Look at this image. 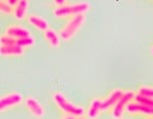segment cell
<instances>
[{
    "mask_svg": "<svg viewBox=\"0 0 153 119\" xmlns=\"http://www.w3.org/2000/svg\"><path fill=\"white\" fill-rule=\"evenodd\" d=\"M14 8L8 3V0H1L0 1V11L5 16H13Z\"/></svg>",
    "mask_w": 153,
    "mask_h": 119,
    "instance_id": "cell-16",
    "label": "cell"
},
{
    "mask_svg": "<svg viewBox=\"0 0 153 119\" xmlns=\"http://www.w3.org/2000/svg\"><path fill=\"white\" fill-rule=\"evenodd\" d=\"M16 43H18V40L5 34H2L0 37V46H12L16 45Z\"/></svg>",
    "mask_w": 153,
    "mask_h": 119,
    "instance_id": "cell-18",
    "label": "cell"
},
{
    "mask_svg": "<svg viewBox=\"0 0 153 119\" xmlns=\"http://www.w3.org/2000/svg\"><path fill=\"white\" fill-rule=\"evenodd\" d=\"M135 101L153 109V98H150V97H146V96H142V95H140V94L136 93Z\"/></svg>",
    "mask_w": 153,
    "mask_h": 119,
    "instance_id": "cell-17",
    "label": "cell"
},
{
    "mask_svg": "<svg viewBox=\"0 0 153 119\" xmlns=\"http://www.w3.org/2000/svg\"><path fill=\"white\" fill-rule=\"evenodd\" d=\"M150 53H151V55L153 56V45L151 46V48H150Z\"/></svg>",
    "mask_w": 153,
    "mask_h": 119,
    "instance_id": "cell-23",
    "label": "cell"
},
{
    "mask_svg": "<svg viewBox=\"0 0 153 119\" xmlns=\"http://www.w3.org/2000/svg\"><path fill=\"white\" fill-rule=\"evenodd\" d=\"M91 4L88 1H79L68 3L62 7H55L53 9V16L57 18L73 17L79 14H86L90 10Z\"/></svg>",
    "mask_w": 153,
    "mask_h": 119,
    "instance_id": "cell-2",
    "label": "cell"
},
{
    "mask_svg": "<svg viewBox=\"0 0 153 119\" xmlns=\"http://www.w3.org/2000/svg\"><path fill=\"white\" fill-rule=\"evenodd\" d=\"M30 7V1L28 0H19V3L14 7L13 16L16 21H23L26 17H28Z\"/></svg>",
    "mask_w": 153,
    "mask_h": 119,
    "instance_id": "cell-12",
    "label": "cell"
},
{
    "mask_svg": "<svg viewBox=\"0 0 153 119\" xmlns=\"http://www.w3.org/2000/svg\"><path fill=\"white\" fill-rule=\"evenodd\" d=\"M52 100L63 114L76 116V118L86 115V110L83 106L76 105L73 102H71L65 94L61 92H55L52 95Z\"/></svg>",
    "mask_w": 153,
    "mask_h": 119,
    "instance_id": "cell-1",
    "label": "cell"
},
{
    "mask_svg": "<svg viewBox=\"0 0 153 119\" xmlns=\"http://www.w3.org/2000/svg\"><path fill=\"white\" fill-rule=\"evenodd\" d=\"M4 34L9 37H12V38H14L16 40L32 36L29 29L25 28L23 26H19V24H11V26H8L5 29V31H4Z\"/></svg>",
    "mask_w": 153,
    "mask_h": 119,
    "instance_id": "cell-9",
    "label": "cell"
},
{
    "mask_svg": "<svg viewBox=\"0 0 153 119\" xmlns=\"http://www.w3.org/2000/svg\"><path fill=\"white\" fill-rule=\"evenodd\" d=\"M87 21L86 14H79V16H73L68 19L62 28L59 31V35L61 37V40L63 41H70L78 34V32L82 29L84 24Z\"/></svg>",
    "mask_w": 153,
    "mask_h": 119,
    "instance_id": "cell-3",
    "label": "cell"
},
{
    "mask_svg": "<svg viewBox=\"0 0 153 119\" xmlns=\"http://www.w3.org/2000/svg\"><path fill=\"white\" fill-rule=\"evenodd\" d=\"M102 112V99L94 98L92 99L87 111H86V116L90 119H97Z\"/></svg>",
    "mask_w": 153,
    "mask_h": 119,
    "instance_id": "cell-10",
    "label": "cell"
},
{
    "mask_svg": "<svg viewBox=\"0 0 153 119\" xmlns=\"http://www.w3.org/2000/svg\"><path fill=\"white\" fill-rule=\"evenodd\" d=\"M27 19H28V23L31 24V26H33L36 30H38V31H40V32H43V33L47 31L48 29H50L48 21L45 17H42L40 16L32 13V14H29Z\"/></svg>",
    "mask_w": 153,
    "mask_h": 119,
    "instance_id": "cell-11",
    "label": "cell"
},
{
    "mask_svg": "<svg viewBox=\"0 0 153 119\" xmlns=\"http://www.w3.org/2000/svg\"><path fill=\"white\" fill-rule=\"evenodd\" d=\"M36 44V40L34 36H30L27 37V38H23V39H19L16 45L22 47V48L26 49V48H31V47L35 46Z\"/></svg>",
    "mask_w": 153,
    "mask_h": 119,
    "instance_id": "cell-15",
    "label": "cell"
},
{
    "mask_svg": "<svg viewBox=\"0 0 153 119\" xmlns=\"http://www.w3.org/2000/svg\"><path fill=\"white\" fill-rule=\"evenodd\" d=\"M60 119H78L76 116H73V115H68V114H62Z\"/></svg>",
    "mask_w": 153,
    "mask_h": 119,
    "instance_id": "cell-21",
    "label": "cell"
},
{
    "mask_svg": "<svg viewBox=\"0 0 153 119\" xmlns=\"http://www.w3.org/2000/svg\"><path fill=\"white\" fill-rule=\"evenodd\" d=\"M136 93L132 90L125 91L122 99L117 102V105L110 110V115L113 119H124L125 114L127 113V108L131 102L135 100Z\"/></svg>",
    "mask_w": 153,
    "mask_h": 119,
    "instance_id": "cell-4",
    "label": "cell"
},
{
    "mask_svg": "<svg viewBox=\"0 0 153 119\" xmlns=\"http://www.w3.org/2000/svg\"><path fill=\"white\" fill-rule=\"evenodd\" d=\"M43 36L51 48H59L61 46V37L54 29H48L43 33Z\"/></svg>",
    "mask_w": 153,
    "mask_h": 119,
    "instance_id": "cell-13",
    "label": "cell"
},
{
    "mask_svg": "<svg viewBox=\"0 0 153 119\" xmlns=\"http://www.w3.org/2000/svg\"><path fill=\"white\" fill-rule=\"evenodd\" d=\"M68 3H70V1H66V0H54L53 1V4L55 5V7H62Z\"/></svg>",
    "mask_w": 153,
    "mask_h": 119,
    "instance_id": "cell-20",
    "label": "cell"
},
{
    "mask_svg": "<svg viewBox=\"0 0 153 119\" xmlns=\"http://www.w3.org/2000/svg\"><path fill=\"white\" fill-rule=\"evenodd\" d=\"M23 102H25V100L21 93L10 92V93L3 95L0 98V111L3 113L11 108L18 107Z\"/></svg>",
    "mask_w": 153,
    "mask_h": 119,
    "instance_id": "cell-5",
    "label": "cell"
},
{
    "mask_svg": "<svg viewBox=\"0 0 153 119\" xmlns=\"http://www.w3.org/2000/svg\"><path fill=\"white\" fill-rule=\"evenodd\" d=\"M25 106H26L27 110L29 111L33 117L37 119H41L45 116L46 111L45 108L42 104L39 102V100H37L35 97L29 96L25 99Z\"/></svg>",
    "mask_w": 153,
    "mask_h": 119,
    "instance_id": "cell-6",
    "label": "cell"
},
{
    "mask_svg": "<svg viewBox=\"0 0 153 119\" xmlns=\"http://www.w3.org/2000/svg\"><path fill=\"white\" fill-rule=\"evenodd\" d=\"M125 91L123 89H114L109 93V95L106 97L105 99H102V110L103 112L105 111H110L117 104L118 101L122 99L124 95Z\"/></svg>",
    "mask_w": 153,
    "mask_h": 119,
    "instance_id": "cell-7",
    "label": "cell"
},
{
    "mask_svg": "<svg viewBox=\"0 0 153 119\" xmlns=\"http://www.w3.org/2000/svg\"><path fill=\"white\" fill-rule=\"evenodd\" d=\"M136 93L140 94V95H142V96H146V97H150V98H153V86H139V89H138Z\"/></svg>",
    "mask_w": 153,
    "mask_h": 119,
    "instance_id": "cell-19",
    "label": "cell"
},
{
    "mask_svg": "<svg viewBox=\"0 0 153 119\" xmlns=\"http://www.w3.org/2000/svg\"><path fill=\"white\" fill-rule=\"evenodd\" d=\"M147 119H153V118H147Z\"/></svg>",
    "mask_w": 153,
    "mask_h": 119,
    "instance_id": "cell-24",
    "label": "cell"
},
{
    "mask_svg": "<svg viewBox=\"0 0 153 119\" xmlns=\"http://www.w3.org/2000/svg\"><path fill=\"white\" fill-rule=\"evenodd\" d=\"M78 119H90V118H88L87 116L85 115V116H82V117H79Z\"/></svg>",
    "mask_w": 153,
    "mask_h": 119,
    "instance_id": "cell-22",
    "label": "cell"
},
{
    "mask_svg": "<svg viewBox=\"0 0 153 119\" xmlns=\"http://www.w3.org/2000/svg\"><path fill=\"white\" fill-rule=\"evenodd\" d=\"M127 113L130 115H143L147 118H153V109L148 106L138 103L134 100L129 104L127 108Z\"/></svg>",
    "mask_w": 153,
    "mask_h": 119,
    "instance_id": "cell-8",
    "label": "cell"
},
{
    "mask_svg": "<svg viewBox=\"0 0 153 119\" xmlns=\"http://www.w3.org/2000/svg\"><path fill=\"white\" fill-rule=\"evenodd\" d=\"M26 49L18 45L12 46H0V54L3 57H21L24 56Z\"/></svg>",
    "mask_w": 153,
    "mask_h": 119,
    "instance_id": "cell-14",
    "label": "cell"
}]
</instances>
